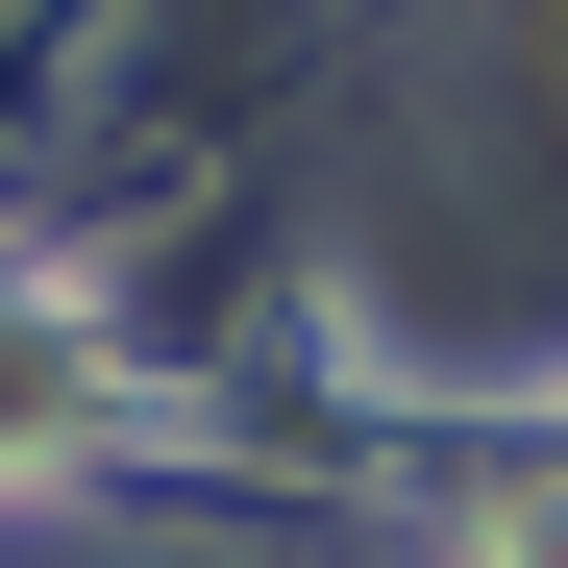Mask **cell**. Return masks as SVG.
I'll use <instances>...</instances> for the list:
<instances>
[{"instance_id":"6da1fadb","label":"cell","mask_w":568,"mask_h":568,"mask_svg":"<svg viewBox=\"0 0 568 568\" xmlns=\"http://www.w3.org/2000/svg\"><path fill=\"white\" fill-rule=\"evenodd\" d=\"M74 396H100V371H74V322H26V297H0V445H50Z\"/></svg>"}]
</instances>
